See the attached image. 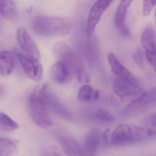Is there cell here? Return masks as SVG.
Masks as SVG:
<instances>
[{"label": "cell", "instance_id": "6da1fadb", "mask_svg": "<svg viewBox=\"0 0 156 156\" xmlns=\"http://www.w3.org/2000/svg\"><path fill=\"white\" fill-rule=\"evenodd\" d=\"M71 20L64 17L39 16L33 20L31 27L35 34L44 37L65 36L72 30Z\"/></svg>", "mask_w": 156, "mask_h": 156}, {"label": "cell", "instance_id": "7a4b0ae2", "mask_svg": "<svg viewBox=\"0 0 156 156\" xmlns=\"http://www.w3.org/2000/svg\"><path fill=\"white\" fill-rule=\"evenodd\" d=\"M56 57L65 63L75 73L78 81L82 83H88L91 78L86 70L81 58L73 49L63 42L57 43L54 47Z\"/></svg>", "mask_w": 156, "mask_h": 156}, {"label": "cell", "instance_id": "3957f363", "mask_svg": "<svg viewBox=\"0 0 156 156\" xmlns=\"http://www.w3.org/2000/svg\"><path fill=\"white\" fill-rule=\"evenodd\" d=\"M29 106L32 119L37 126L45 128L52 125V119L39 87H35L30 96Z\"/></svg>", "mask_w": 156, "mask_h": 156}, {"label": "cell", "instance_id": "277c9868", "mask_svg": "<svg viewBox=\"0 0 156 156\" xmlns=\"http://www.w3.org/2000/svg\"><path fill=\"white\" fill-rule=\"evenodd\" d=\"M148 136H151L150 129L122 124L113 131L110 142L115 145H124L139 142Z\"/></svg>", "mask_w": 156, "mask_h": 156}, {"label": "cell", "instance_id": "5b68a950", "mask_svg": "<svg viewBox=\"0 0 156 156\" xmlns=\"http://www.w3.org/2000/svg\"><path fill=\"white\" fill-rule=\"evenodd\" d=\"M156 87L146 91L138 97L131 101L121 111L120 115L124 117L133 116L151 107L155 104Z\"/></svg>", "mask_w": 156, "mask_h": 156}, {"label": "cell", "instance_id": "8992f818", "mask_svg": "<svg viewBox=\"0 0 156 156\" xmlns=\"http://www.w3.org/2000/svg\"><path fill=\"white\" fill-rule=\"evenodd\" d=\"M41 93L49 111H51L58 116L67 119H72V115L60 102L59 98L47 84L41 87Z\"/></svg>", "mask_w": 156, "mask_h": 156}, {"label": "cell", "instance_id": "52a82bcc", "mask_svg": "<svg viewBox=\"0 0 156 156\" xmlns=\"http://www.w3.org/2000/svg\"><path fill=\"white\" fill-rule=\"evenodd\" d=\"M16 56L24 73L30 79L35 81L41 80L43 73L42 66L40 61L25 53L17 52Z\"/></svg>", "mask_w": 156, "mask_h": 156}, {"label": "cell", "instance_id": "ba28073f", "mask_svg": "<svg viewBox=\"0 0 156 156\" xmlns=\"http://www.w3.org/2000/svg\"><path fill=\"white\" fill-rule=\"evenodd\" d=\"M113 0H98L94 4L88 13L86 26V34L90 37L93 34L97 24L101 19Z\"/></svg>", "mask_w": 156, "mask_h": 156}, {"label": "cell", "instance_id": "9c48e42d", "mask_svg": "<svg viewBox=\"0 0 156 156\" xmlns=\"http://www.w3.org/2000/svg\"><path fill=\"white\" fill-rule=\"evenodd\" d=\"M17 38L20 47L25 54L40 61L41 54L40 50L29 33L23 27H21L18 29Z\"/></svg>", "mask_w": 156, "mask_h": 156}, {"label": "cell", "instance_id": "30bf717a", "mask_svg": "<svg viewBox=\"0 0 156 156\" xmlns=\"http://www.w3.org/2000/svg\"><path fill=\"white\" fill-rule=\"evenodd\" d=\"M113 92L123 98L136 95L142 92V88L137 84L121 78H116L113 83Z\"/></svg>", "mask_w": 156, "mask_h": 156}, {"label": "cell", "instance_id": "8fae6325", "mask_svg": "<svg viewBox=\"0 0 156 156\" xmlns=\"http://www.w3.org/2000/svg\"><path fill=\"white\" fill-rule=\"evenodd\" d=\"M107 58L111 70L119 78L139 84L136 77L122 65L114 53H108Z\"/></svg>", "mask_w": 156, "mask_h": 156}, {"label": "cell", "instance_id": "7c38bea8", "mask_svg": "<svg viewBox=\"0 0 156 156\" xmlns=\"http://www.w3.org/2000/svg\"><path fill=\"white\" fill-rule=\"evenodd\" d=\"M73 72L68 66L62 61H59L51 67L50 75L51 80L58 84L67 83L71 80Z\"/></svg>", "mask_w": 156, "mask_h": 156}, {"label": "cell", "instance_id": "4fadbf2b", "mask_svg": "<svg viewBox=\"0 0 156 156\" xmlns=\"http://www.w3.org/2000/svg\"><path fill=\"white\" fill-rule=\"evenodd\" d=\"M57 137L63 150L70 156L81 155L80 149L77 141L68 132L60 130L57 134Z\"/></svg>", "mask_w": 156, "mask_h": 156}, {"label": "cell", "instance_id": "5bb4252c", "mask_svg": "<svg viewBox=\"0 0 156 156\" xmlns=\"http://www.w3.org/2000/svg\"><path fill=\"white\" fill-rule=\"evenodd\" d=\"M101 133L98 129H94L90 130L85 138L83 149H81V155H95L101 143Z\"/></svg>", "mask_w": 156, "mask_h": 156}, {"label": "cell", "instance_id": "9a60e30c", "mask_svg": "<svg viewBox=\"0 0 156 156\" xmlns=\"http://www.w3.org/2000/svg\"><path fill=\"white\" fill-rule=\"evenodd\" d=\"M15 66L14 57L9 51H0V76H7L13 72Z\"/></svg>", "mask_w": 156, "mask_h": 156}, {"label": "cell", "instance_id": "2e32d148", "mask_svg": "<svg viewBox=\"0 0 156 156\" xmlns=\"http://www.w3.org/2000/svg\"><path fill=\"white\" fill-rule=\"evenodd\" d=\"M141 43L146 51H156V37L151 23H148L141 37Z\"/></svg>", "mask_w": 156, "mask_h": 156}, {"label": "cell", "instance_id": "e0dca14e", "mask_svg": "<svg viewBox=\"0 0 156 156\" xmlns=\"http://www.w3.org/2000/svg\"><path fill=\"white\" fill-rule=\"evenodd\" d=\"M133 0H121L115 18V25L119 29L125 24V20L128 9Z\"/></svg>", "mask_w": 156, "mask_h": 156}, {"label": "cell", "instance_id": "ac0fdd59", "mask_svg": "<svg viewBox=\"0 0 156 156\" xmlns=\"http://www.w3.org/2000/svg\"><path fill=\"white\" fill-rule=\"evenodd\" d=\"M18 10L12 0H1L0 4V14L6 19H14L18 14Z\"/></svg>", "mask_w": 156, "mask_h": 156}, {"label": "cell", "instance_id": "d6986e66", "mask_svg": "<svg viewBox=\"0 0 156 156\" xmlns=\"http://www.w3.org/2000/svg\"><path fill=\"white\" fill-rule=\"evenodd\" d=\"M99 93L91 85L85 84L82 86L78 92V98L80 101L83 102L94 101L98 99Z\"/></svg>", "mask_w": 156, "mask_h": 156}, {"label": "cell", "instance_id": "ffe728a7", "mask_svg": "<svg viewBox=\"0 0 156 156\" xmlns=\"http://www.w3.org/2000/svg\"><path fill=\"white\" fill-rule=\"evenodd\" d=\"M16 141L8 138H0V156H9L17 151Z\"/></svg>", "mask_w": 156, "mask_h": 156}, {"label": "cell", "instance_id": "44dd1931", "mask_svg": "<svg viewBox=\"0 0 156 156\" xmlns=\"http://www.w3.org/2000/svg\"><path fill=\"white\" fill-rule=\"evenodd\" d=\"M19 127L17 122L8 115L0 112V130L4 132H10L16 130Z\"/></svg>", "mask_w": 156, "mask_h": 156}, {"label": "cell", "instance_id": "7402d4cb", "mask_svg": "<svg viewBox=\"0 0 156 156\" xmlns=\"http://www.w3.org/2000/svg\"><path fill=\"white\" fill-rule=\"evenodd\" d=\"M95 118L104 122H113L115 120V117L109 111L104 109H98L95 113Z\"/></svg>", "mask_w": 156, "mask_h": 156}, {"label": "cell", "instance_id": "603a6c76", "mask_svg": "<svg viewBox=\"0 0 156 156\" xmlns=\"http://www.w3.org/2000/svg\"><path fill=\"white\" fill-rule=\"evenodd\" d=\"M156 4V0H143V13L145 16L150 14L153 7Z\"/></svg>", "mask_w": 156, "mask_h": 156}, {"label": "cell", "instance_id": "cb8c5ba5", "mask_svg": "<svg viewBox=\"0 0 156 156\" xmlns=\"http://www.w3.org/2000/svg\"><path fill=\"white\" fill-rule=\"evenodd\" d=\"M133 58L137 66L141 69H144L145 65L143 61V56L141 52L139 49H136L133 53Z\"/></svg>", "mask_w": 156, "mask_h": 156}, {"label": "cell", "instance_id": "d4e9b609", "mask_svg": "<svg viewBox=\"0 0 156 156\" xmlns=\"http://www.w3.org/2000/svg\"><path fill=\"white\" fill-rule=\"evenodd\" d=\"M156 51H146V56L147 60L151 65L154 68V71L156 69Z\"/></svg>", "mask_w": 156, "mask_h": 156}, {"label": "cell", "instance_id": "484cf974", "mask_svg": "<svg viewBox=\"0 0 156 156\" xmlns=\"http://www.w3.org/2000/svg\"><path fill=\"white\" fill-rule=\"evenodd\" d=\"M143 124L145 126H151L152 127H156V115L152 114L146 117L143 120Z\"/></svg>", "mask_w": 156, "mask_h": 156}, {"label": "cell", "instance_id": "4316f807", "mask_svg": "<svg viewBox=\"0 0 156 156\" xmlns=\"http://www.w3.org/2000/svg\"><path fill=\"white\" fill-rule=\"evenodd\" d=\"M122 98H123L119 96L117 94L113 92V94L111 96V100H110L111 104L115 106L120 105V104L122 101Z\"/></svg>", "mask_w": 156, "mask_h": 156}, {"label": "cell", "instance_id": "83f0119b", "mask_svg": "<svg viewBox=\"0 0 156 156\" xmlns=\"http://www.w3.org/2000/svg\"><path fill=\"white\" fill-rule=\"evenodd\" d=\"M119 30L120 31V32L121 33L122 35L125 36L126 37H130V32L129 29L128 27L126 26V24L123 25L121 28H119Z\"/></svg>", "mask_w": 156, "mask_h": 156}, {"label": "cell", "instance_id": "f1b7e54d", "mask_svg": "<svg viewBox=\"0 0 156 156\" xmlns=\"http://www.w3.org/2000/svg\"><path fill=\"white\" fill-rule=\"evenodd\" d=\"M110 131V129H106V130L105 131V132H104L103 135V140H104L105 143L107 144V145L110 143L109 138V134Z\"/></svg>", "mask_w": 156, "mask_h": 156}, {"label": "cell", "instance_id": "f546056e", "mask_svg": "<svg viewBox=\"0 0 156 156\" xmlns=\"http://www.w3.org/2000/svg\"><path fill=\"white\" fill-rule=\"evenodd\" d=\"M3 92V89L1 87H0V94H2Z\"/></svg>", "mask_w": 156, "mask_h": 156}, {"label": "cell", "instance_id": "4dcf8cb0", "mask_svg": "<svg viewBox=\"0 0 156 156\" xmlns=\"http://www.w3.org/2000/svg\"><path fill=\"white\" fill-rule=\"evenodd\" d=\"M1 0H0V4H1Z\"/></svg>", "mask_w": 156, "mask_h": 156}]
</instances>
